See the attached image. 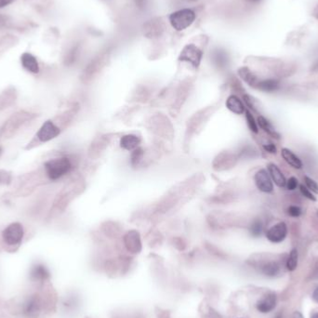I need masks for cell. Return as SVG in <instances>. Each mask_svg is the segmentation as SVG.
<instances>
[{"label":"cell","instance_id":"ffe728a7","mask_svg":"<svg viewBox=\"0 0 318 318\" xmlns=\"http://www.w3.org/2000/svg\"><path fill=\"white\" fill-rule=\"evenodd\" d=\"M260 271L262 274L268 276H275L278 275L280 271V266L275 261H268L260 266Z\"/></svg>","mask_w":318,"mask_h":318},{"label":"cell","instance_id":"4dcf8cb0","mask_svg":"<svg viewBox=\"0 0 318 318\" xmlns=\"http://www.w3.org/2000/svg\"><path fill=\"white\" fill-rule=\"evenodd\" d=\"M263 149L270 154H276V147L273 144H266L262 145Z\"/></svg>","mask_w":318,"mask_h":318},{"label":"cell","instance_id":"8fae6325","mask_svg":"<svg viewBox=\"0 0 318 318\" xmlns=\"http://www.w3.org/2000/svg\"><path fill=\"white\" fill-rule=\"evenodd\" d=\"M276 305V297L275 294L270 293L264 297H262L260 301L257 303V309L263 314L273 311Z\"/></svg>","mask_w":318,"mask_h":318},{"label":"cell","instance_id":"9a60e30c","mask_svg":"<svg viewBox=\"0 0 318 318\" xmlns=\"http://www.w3.org/2000/svg\"><path fill=\"white\" fill-rule=\"evenodd\" d=\"M21 62H22L23 68H25L27 71L34 74H37L39 72V65L36 61V57L33 56L30 53H23L21 57Z\"/></svg>","mask_w":318,"mask_h":318},{"label":"cell","instance_id":"e575fe53","mask_svg":"<svg viewBox=\"0 0 318 318\" xmlns=\"http://www.w3.org/2000/svg\"><path fill=\"white\" fill-rule=\"evenodd\" d=\"M303 318V316H302L300 313H295L294 318Z\"/></svg>","mask_w":318,"mask_h":318},{"label":"cell","instance_id":"44dd1931","mask_svg":"<svg viewBox=\"0 0 318 318\" xmlns=\"http://www.w3.org/2000/svg\"><path fill=\"white\" fill-rule=\"evenodd\" d=\"M213 60H214V63L220 68H223L224 66H226L227 63H228V58H227L226 53L224 51H220V50L213 53Z\"/></svg>","mask_w":318,"mask_h":318},{"label":"cell","instance_id":"f546056e","mask_svg":"<svg viewBox=\"0 0 318 318\" xmlns=\"http://www.w3.org/2000/svg\"><path fill=\"white\" fill-rule=\"evenodd\" d=\"M9 181L10 174L5 170H0V184H7Z\"/></svg>","mask_w":318,"mask_h":318},{"label":"cell","instance_id":"1f68e13d","mask_svg":"<svg viewBox=\"0 0 318 318\" xmlns=\"http://www.w3.org/2000/svg\"><path fill=\"white\" fill-rule=\"evenodd\" d=\"M207 318H221V316L216 313L215 311H213L212 309H210V312H209V314H208V316H207Z\"/></svg>","mask_w":318,"mask_h":318},{"label":"cell","instance_id":"7a4b0ae2","mask_svg":"<svg viewBox=\"0 0 318 318\" xmlns=\"http://www.w3.org/2000/svg\"><path fill=\"white\" fill-rule=\"evenodd\" d=\"M195 12L189 8L175 11L169 16V22L174 29L177 31H182L188 28L189 26H191V24L195 22Z\"/></svg>","mask_w":318,"mask_h":318},{"label":"cell","instance_id":"e0dca14e","mask_svg":"<svg viewBox=\"0 0 318 318\" xmlns=\"http://www.w3.org/2000/svg\"><path fill=\"white\" fill-rule=\"evenodd\" d=\"M254 87L264 92H273L278 89L279 82L275 80H258Z\"/></svg>","mask_w":318,"mask_h":318},{"label":"cell","instance_id":"83f0119b","mask_svg":"<svg viewBox=\"0 0 318 318\" xmlns=\"http://www.w3.org/2000/svg\"><path fill=\"white\" fill-rule=\"evenodd\" d=\"M288 213H289V216H291V217H299L302 214V210H301L300 207L291 206V207H289V210H288Z\"/></svg>","mask_w":318,"mask_h":318},{"label":"cell","instance_id":"2e32d148","mask_svg":"<svg viewBox=\"0 0 318 318\" xmlns=\"http://www.w3.org/2000/svg\"><path fill=\"white\" fill-rule=\"evenodd\" d=\"M281 156L284 160L289 164V166L300 169L303 167V162L302 160L297 157L294 153L288 148H283L281 150Z\"/></svg>","mask_w":318,"mask_h":318},{"label":"cell","instance_id":"3957f363","mask_svg":"<svg viewBox=\"0 0 318 318\" xmlns=\"http://www.w3.org/2000/svg\"><path fill=\"white\" fill-rule=\"evenodd\" d=\"M3 239L9 246H15L21 243L23 238V228L22 224L14 223L9 224L3 231Z\"/></svg>","mask_w":318,"mask_h":318},{"label":"cell","instance_id":"d590c367","mask_svg":"<svg viewBox=\"0 0 318 318\" xmlns=\"http://www.w3.org/2000/svg\"><path fill=\"white\" fill-rule=\"evenodd\" d=\"M311 318H318V313H317V314H314V315L312 316Z\"/></svg>","mask_w":318,"mask_h":318},{"label":"cell","instance_id":"8d00e7d4","mask_svg":"<svg viewBox=\"0 0 318 318\" xmlns=\"http://www.w3.org/2000/svg\"><path fill=\"white\" fill-rule=\"evenodd\" d=\"M246 1H248V2H252V3H255V2H259L260 0H246Z\"/></svg>","mask_w":318,"mask_h":318},{"label":"cell","instance_id":"d6a6232c","mask_svg":"<svg viewBox=\"0 0 318 318\" xmlns=\"http://www.w3.org/2000/svg\"><path fill=\"white\" fill-rule=\"evenodd\" d=\"M13 1L14 0H0V8L6 7L7 5H9L10 3H12Z\"/></svg>","mask_w":318,"mask_h":318},{"label":"cell","instance_id":"277c9868","mask_svg":"<svg viewBox=\"0 0 318 318\" xmlns=\"http://www.w3.org/2000/svg\"><path fill=\"white\" fill-rule=\"evenodd\" d=\"M202 56V51H200L195 45L190 44L183 48L179 59H180V61H182V62L190 63L194 67L197 68L200 65Z\"/></svg>","mask_w":318,"mask_h":318},{"label":"cell","instance_id":"ac0fdd59","mask_svg":"<svg viewBox=\"0 0 318 318\" xmlns=\"http://www.w3.org/2000/svg\"><path fill=\"white\" fill-rule=\"evenodd\" d=\"M257 124H258V126L260 127L261 130H264L270 136L276 138V139H279V137H280L279 134L275 130V128L273 127V125L270 123L265 117H263L262 116H259L257 118Z\"/></svg>","mask_w":318,"mask_h":318},{"label":"cell","instance_id":"6da1fadb","mask_svg":"<svg viewBox=\"0 0 318 318\" xmlns=\"http://www.w3.org/2000/svg\"><path fill=\"white\" fill-rule=\"evenodd\" d=\"M45 169L49 178L55 181L70 172L72 169V162L67 158L51 159L45 163Z\"/></svg>","mask_w":318,"mask_h":318},{"label":"cell","instance_id":"7402d4cb","mask_svg":"<svg viewBox=\"0 0 318 318\" xmlns=\"http://www.w3.org/2000/svg\"><path fill=\"white\" fill-rule=\"evenodd\" d=\"M262 231H263V225L261 221L259 219L254 220L253 223L249 226V233L251 234V236H253L255 238L260 237L262 234Z\"/></svg>","mask_w":318,"mask_h":318},{"label":"cell","instance_id":"52a82bcc","mask_svg":"<svg viewBox=\"0 0 318 318\" xmlns=\"http://www.w3.org/2000/svg\"><path fill=\"white\" fill-rule=\"evenodd\" d=\"M40 309H41V302H40V298L37 294L30 296L23 304V314L27 318H37V316L40 313Z\"/></svg>","mask_w":318,"mask_h":318},{"label":"cell","instance_id":"8992f818","mask_svg":"<svg viewBox=\"0 0 318 318\" xmlns=\"http://www.w3.org/2000/svg\"><path fill=\"white\" fill-rule=\"evenodd\" d=\"M60 132L61 130L56 125H54L51 121H47L42 125L40 130H38L36 137L40 142L46 143L57 137Z\"/></svg>","mask_w":318,"mask_h":318},{"label":"cell","instance_id":"836d02e7","mask_svg":"<svg viewBox=\"0 0 318 318\" xmlns=\"http://www.w3.org/2000/svg\"><path fill=\"white\" fill-rule=\"evenodd\" d=\"M313 299H314L315 302L318 303V288L314 291V293H313Z\"/></svg>","mask_w":318,"mask_h":318},{"label":"cell","instance_id":"d6986e66","mask_svg":"<svg viewBox=\"0 0 318 318\" xmlns=\"http://www.w3.org/2000/svg\"><path fill=\"white\" fill-rule=\"evenodd\" d=\"M239 76L242 80H244L245 82H246L249 86L251 87H255V85L257 84L258 82V79L257 77L254 75L253 73L251 72L248 68L246 67H243V68H240L238 70Z\"/></svg>","mask_w":318,"mask_h":318},{"label":"cell","instance_id":"4fadbf2b","mask_svg":"<svg viewBox=\"0 0 318 318\" xmlns=\"http://www.w3.org/2000/svg\"><path fill=\"white\" fill-rule=\"evenodd\" d=\"M268 173L270 175L272 181L275 182L278 187H285L286 186V178L283 175L282 171L279 169V167L275 164H269L268 165Z\"/></svg>","mask_w":318,"mask_h":318},{"label":"cell","instance_id":"603a6c76","mask_svg":"<svg viewBox=\"0 0 318 318\" xmlns=\"http://www.w3.org/2000/svg\"><path fill=\"white\" fill-rule=\"evenodd\" d=\"M144 158V150L140 147L136 148L135 150L132 151L131 154V158H130V161H131V165L133 166H136L142 162Z\"/></svg>","mask_w":318,"mask_h":318},{"label":"cell","instance_id":"7c38bea8","mask_svg":"<svg viewBox=\"0 0 318 318\" xmlns=\"http://www.w3.org/2000/svg\"><path fill=\"white\" fill-rule=\"evenodd\" d=\"M225 104L227 109L236 115H242L246 111L243 101H241L237 95L229 96L226 100Z\"/></svg>","mask_w":318,"mask_h":318},{"label":"cell","instance_id":"4316f807","mask_svg":"<svg viewBox=\"0 0 318 318\" xmlns=\"http://www.w3.org/2000/svg\"><path fill=\"white\" fill-rule=\"evenodd\" d=\"M300 190H301V193H302L303 195H304L305 197H307L308 199H310L312 201H317V198L315 197V195H313L311 191L307 188L306 186H304V184L300 185Z\"/></svg>","mask_w":318,"mask_h":318},{"label":"cell","instance_id":"f1b7e54d","mask_svg":"<svg viewBox=\"0 0 318 318\" xmlns=\"http://www.w3.org/2000/svg\"><path fill=\"white\" fill-rule=\"evenodd\" d=\"M298 185H299V182H298V180H297L295 177L289 178V180L287 181V183H286V187H287L289 191L295 190V189L298 187Z\"/></svg>","mask_w":318,"mask_h":318},{"label":"cell","instance_id":"5bb4252c","mask_svg":"<svg viewBox=\"0 0 318 318\" xmlns=\"http://www.w3.org/2000/svg\"><path fill=\"white\" fill-rule=\"evenodd\" d=\"M141 144V139L138 137L137 135L134 134H127L124 135L120 140V146L123 148L124 150L127 151H133L139 147V145Z\"/></svg>","mask_w":318,"mask_h":318},{"label":"cell","instance_id":"5b68a950","mask_svg":"<svg viewBox=\"0 0 318 318\" xmlns=\"http://www.w3.org/2000/svg\"><path fill=\"white\" fill-rule=\"evenodd\" d=\"M257 188L262 193H272L274 190L273 181L265 169H260L254 177Z\"/></svg>","mask_w":318,"mask_h":318},{"label":"cell","instance_id":"9c48e42d","mask_svg":"<svg viewBox=\"0 0 318 318\" xmlns=\"http://www.w3.org/2000/svg\"><path fill=\"white\" fill-rule=\"evenodd\" d=\"M124 242L126 247L132 253H139L142 249L141 238L136 231L129 232L124 238Z\"/></svg>","mask_w":318,"mask_h":318},{"label":"cell","instance_id":"ba28073f","mask_svg":"<svg viewBox=\"0 0 318 318\" xmlns=\"http://www.w3.org/2000/svg\"><path fill=\"white\" fill-rule=\"evenodd\" d=\"M288 235V227L285 223H278L272 226L267 233L266 238L272 243H280Z\"/></svg>","mask_w":318,"mask_h":318},{"label":"cell","instance_id":"74e56055","mask_svg":"<svg viewBox=\"0 0 318 318\" xmlns=\"http://www.w3.org/2000/svg\"></svg>","mask_w":318,"mask_h":318},{"label":"cell","instance_id":"d4e9b609","mask_svg":"<svg viewBox=\"0 0 318 318\" xmlns=\"http://www.w3.org/2000/svg\"><path fill=\"white\" fill-rule=\"evenodd\" d=\"M245 114H246V123H247V127L249 128V130H251L253 133H258L259 132V127H258V124L256 122L254 116H252V114L248 111L246 110L245 111Z\"/></svg>","mask_w":318,"mask_h":318},{"label":"cell","instance_id":"cb8c5ba5","mask_svg":"<svg viewBox=\"0 0 318 318\" xmlns=\"http://www.w3.org/2000/svg\"><path fill=\"white\" fill-rule=\"evenodd\" d=\"M298 265V251L297 249H292L289 254V258L287 260V268L289 271H294Z\"/></svg>","mask_w":318,"mask_h":318},{"label":"cell","instance_id":"30bf717a","mask_svg":"<svg viewBox=\"0 0 318 318\" xmlns=\"http://www.w3.org/2000/svg\"><path fill=\"white\" fill-rule=\"evenodd\" d=\"M51 276L50 271L41 263H36L30 271V279L36 282H43Z\"/></svg>","mask_w":318,"mask_h":318},{"label":"cell","instance_id":"484cf974","mask_svg":"<svg viewBox=\"0 0 318 318\" xmlns=\"http://www.w3.org/2000/svg\"><path fill=\"white\" fill-rule=\"evenodd\" d=\"M304 181H305L307 188L309 189L311 192H314L318 195V184L317 181H314L313 179L307 177V176L304 177Z\"/></svg>","mask_w":318,"mask_h":318}]
</instances>
